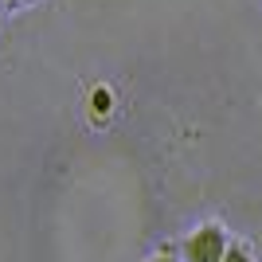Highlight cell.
Listing matches in <instances>:
<instances>
[{"label":"cell","mask_w":262,"mask_h":262,"mask_svg":"<svg viewBox=\"0 0 262 262\" xmlns=\"http://www.w3.org/2000/svg\"><path fill=\"white\" fill-rule=\"evenodd\" d=\"M231 239H227V227L208 219L200 223L196 231H188V239L180 243V262H223Z\"/></svg>","instance_id":"obj_1"},{"label":"cell","mask_w":262,"mask_h":262,"mask_svg":"<svg viewBox=\"0 0 262 262\" xmlns=\"http://www.w3.org/2000/svg\"><path fill=\"white\" fill-rule=\"evenodd\" d=\"M223 262H254V254H251V247H247V243H231L227 254H223Z\"/></svg>","instance_id":"obj_2"},{"label":"cell","mask_w":262,"mask_h":262,"mask_svg":"<svg viewBox=\"0 0 262 262\" xmlns=\"http://www.w3.org/2000/svg\"><path fill=\"white\" fill-rule=\"evenodd\" d=\"M145 262H180L172 251H161V254H153V258H145Z\"/></svg>","instance_id":"obj_3"}]
</instances>
